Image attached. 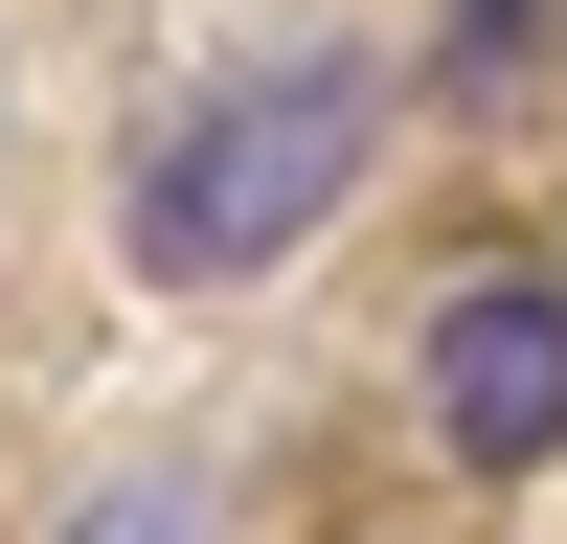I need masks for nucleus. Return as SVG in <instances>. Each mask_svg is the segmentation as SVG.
<instances>
[{
    "instance_id": "obj_1",
    "label": "nucleus",
    "mask_w": 567,
    "mask_h": 544,
    "mask_svg": "<svg viewBox=\"0 0 567 544\" xmlns=\"http://www.w3.org/2000/svg\"><path fill=\"white\" fill-rule=\"evenodd\" d=\"M363 136H386V69H363V45H296V69L182 91V114L136 136V272H159V295H250L272 250L341 227Z\"/></svg>"
},
{
    "instance_id": "obj_2",
    "label": "nucleus",
    "mask_w": 567,
    "mask_h": 544,
    "mask_svg": "<svg viewBox=\"0 0 567 544\" xmlns=\"http://www.w3.org/2000/svg\"><path fill=\"white\" fill-rule=\"evenodd\" d=\"M432 431H454V477H545L567 453V272L432 295Z\"/></svg>"
},
{
    "instance_id": "obj_3",
    "label": "nucleus",
    "mask_w": 567,
    "mask_h": 544,
    "mask_svg": "<svg viewBox=\"0 0 567 544\" xmlns=\"http://www.w3.org/2000/svg\"><path fill=\"white\" fill-rule=\"evenodd\" d=\"M69 544H205V477H136L114 522H69Z\"/></svg>"
}]
</instances>
